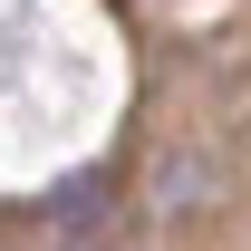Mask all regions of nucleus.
I'll use <instances>...</instances> for the list:
<instances>
[{"label":"nucleus","mask_w":251,"mask_h":251,"mask_svg":"<svg viewBox=\"0 0 251 251\" xmlns=\"http://www.w3.org/2000/svg\"><path fill=\"white\" fill-rule=\"evenodd\" d=\"M49 213H58V222H87V213H97V174H77V184H58V203H49Z\"/></svg>","instance_id":"1"}]
</instances>
